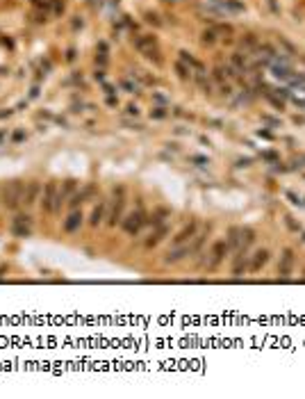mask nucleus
Here are the masks:
<instances>
[{
	"label": "nucleus",
	"instance_id": "f257e3e1",
	"mask_svg": "<svg viewBox=\"0 0 305 399\" xmlns=\"http://www.w3.org/2000/svg\"><path fill=\"white\" fill-rule=\"evenodd\" d=\"M21 201H23V183L14 181L7 189H5V194H2V203H5V208H9V210H16Z\"/></svg>",
	"mask_w": 305,
	"mask_h": 399
},
{
	"label": "nucleus",
	"instance_id": "f03ea898",
	"mask_svg": "<svg viewBox=\"0 0 305 399\" xmlns=\"http://www.w3.org/2000/svg\"><path fill=\"white\" fill-rule=\"evenodd\" d=\"M142 226H144V212L142 210L130 212V215L123 219V231H126L128 235H137L142 231Z\"/></svg>",
	"mask_w": 305,
	"mask_h": 399
},
{
	"label": "nucleus",
	"instance_id": "7ed1b4c3",
	"mask_svg": "<svg viewBox=\"0 0 305 399\" xmlns=\"http://www.w3.org/2000/svg\"><path fill=\"white\" fill-rule=\"evenodd\" d=\"M225 253H228V242L219 240L214 247H212V253H209L212 258H209V263H208V269H216V267L221 265V260L225 258Z\"/></svg>",
	"mask_w": 305,
	"mask_h": 399
},
{
	"label": "nucleus",
	"instance_id": "20e7f679",
	"mask_svg": "<svg viewBox=\"0 0 305 399\" xmlns=\"http://www.w3.org/2000/svg\"><path fill=\"white\" fill-rule=\"evenodd\" d=\"M41 205H44L46 212H55V205H57V185H55V183H48V185H46Z\"/></svg>",
	"mask_w": 305,
	"mask_h": 399
},
{
	"label": "nucleus",
	"instance_id": "39448f33",
	"mask_svg": "<svg viewBox=\"0 0 305 399\" xmlns=\"http://www.w3.org/2000/svg\"><path fill=\"white\" fill-rule=\"evenodd\" d=\"M114 205H112V212H110V226H116V221L121 219V212H123V205H126V201H123V187L119 189H114Z\"/></svg>",
	"mask_w": 305,
	"mask_h": 399
},
{
	"label": "nucleus",
	"instance_id": "423d86ee",
	"mask_svg": "<svg viewBox=\"0 0 305 399\" xmlns=\"http://www.w3.org/2000/svg\"><path fill=\"white\" fill-rule=\"evenodd\" d=\"M291 267H294V251H291V249H285L283 258H280V267H278V271H280L283 279H289Z\"/></svg>",
	"mask_w": 305,
	"mask_h": 399
},
{
	"label": "nucleus",
	"instance_id": "0eeeda50",
	"mask_svg": "<svg viewBox=\"0 0 305 399\" xmlns=\"http://www.w3.org/2000/svg\"><path fill=\"white\" fill-rule=\"evenodd\" d=\"M189 253H192V251H189V244H178V247L173 249V251H169V253H166L164 263H166V265L178 263V260H182V258L189 256Z\"/></svg>",
	"mask_w": 305,
	"mask_h": 399
},
{
	"label": "nucleus",
	"instance_id": "6e6552de",
	"mask_svg": "<svg viewBox=\"0 0 305 399\" xmlns=\"http://www.w3.org/2000/svg\"><path fill=\"white\" fill-rule=\"evenodd\" d=\"M193 237H196V224L192 221L189 226H185L176 237H173V244H176V247H178V244H187V242L193 240Z\"/></svg>",
	"mask_w": 305,
	"mask_h": 399
},
{
	"label": "nucleus",
	"instance_id": "1a4fd4ad",
	"mask_svg": "<svg viewBox=\"0 0 305 399\" xmlns=\"http://www.w3.org/2000/svg\"><path fill=\"white\" fill-rule=\"evenodd\" d=\"M155 46H157V39L150 37V34H142V37L134 39V48L142 50V53H146V50H150V48H155Z\"/></svg>",
	"mask_w": 305,
	"mask_h": 399
},
{
	"label": "nucleus",
	"instance_id": "9d476101",
	"mask_svg": "<svg viewBox=\"0 0 305 399\" xmlns=\"http://www.w3.org/2000/svg\"><path fill=\"white\" fill-rule=\"evenodd\" d=\"M39 192H41L39 183H30V185H28V189H25V194H23V203H25V205H34V203H37Z\"/></svg>",
	"mask_w": 305,
	"mask_h": 399
},
{
	"label": "nucleus",
	"instance_id": "9b49d317",
	"mask_svg": "<svg viewBox=\"0 0 305 399\" xmlns=\"http://www.w3.org/2000/svg\"><path fill=\"white\" fill-rule=\"evenodd\" d=\"M269 260V251L267 249H260V251H255L253 256V263H251V271H260Z\"/></svg>",
	"mask_w": 305,
	"mask_h": 399
},
{
	"label": "nucleus",
	"instance_id": "f8f14e48",
	"mask_svg": "<svg viewBox=\"0 0 305 399\" xmlns=\"http://www.w3.org/2000/svg\"><path fill=\"white\" fill-rule=\"evenodd\" d=\"M80 224H82V212L73 210L71 215H68L66 224H64V231H66V233H73L75 228H80Z\"/></svg>",
	"mask_w": 305,
	"mask_h": 399
},
{
	"label": "nucleus",
	"instance_id": "ddd939ff",
	"mask_svg": "<svg viewBox=\"0 0 305 399\" xmlns=\"http://www.w3.org/2000/svg\"><path fill=\"white\" fill-rule=\"evenodd\" d=\"M246 269V249H239L237 258H235V267H232V274L235 276H241Z\"/></svg>",
	"mask_w": 305,
	"mask_h": 399
},
{
	"label": "nucleus",
	"instance_id": "4468645a",
	"mask_svg": "<svg viewBox=\"0 0 305 399\" xmlns=\"http://www.w3.org/2000/svg\"><path fill=\"white\" fill-rule=\"evenodd\" d=\"M239 244H241V249H246L248 244H253V240H255V233L251 231V228H244V231H239Z\"/></svg>",
	"mask_w": 305,
	"mask_h": 399
},
{
	"label": "nucleus",
	"instance_id": "2eb2a0df",
	"mask_svg": "<svg viewBox=\"0 0 305 399\" xmlns=\"http://www.w3.org/2000/svg\"><path fill=\"white\" fill-rule=\"evenodd\" d=\"M103 212H105V201H100V203H98V208H94V212H91V226H98V224H100Z\"/></svg>",
	"mask_w": 305,
	"mask_h": 399
},
{
	"label": "nucleus",
	"instance_id": "dca6fc26",
	"mask_svg": "<svg viewBox=\"0 0 305 399\" xmlns=\"http://www.w3.org/2000/svg\"><path fill=\"white\" fill-rule=\"evenodd\" d=\"M176 71H178V76L182 78V80H189V78H192V73H193L189 66H185V62H182V60L176 62Z\"/></svg>",
	"mask_w": 305,
	"mask_h": 399
},
{
	"label": "nucleus",
	"instance_id": "f3484780",
	"mask_svg": "<svg viewBox=\"0 0 305 399\" xmlns=\"http://www.w3.org/2000/svg\"><path fill=\"white\" fill-rule=\"evenodd\" d=\"M164 235H166V226H162V228H160V231H157V233L155 235H150V240H146V247H155V244H157V242H162V237H164Z\"/></svg>",
	"mask_w": 305,
	"mask_h": 399
},
{
	"label": "nucleus",
	"instance_id": "a211bd4d",
	"mask_svg": "<svg viewBox=\"0 0 305 399\" xmlns=\"http://www.w3.org/2000/svg\"><path fill=\"white\" fill-rule=\"evenodd\" d=\"M216 41V30L212 28V30H205L203 32V44H208V46H212Z\"/></svg>",
	"mask_w": 305,
	"mask_h": 399
},
{
	"label": "nucleus",
	"instance_id": "6ab92c4d",
	"mask_svg": "<svg viewBox=\"0 0 305 399\" xmlns=\"http://www.w3.org/2000/svg\"><path fill=\"white\" fill-rule=\"evenodd\" d=\"M162 217H166V210H160V212H157L155 217L150 219V224H153V226H160V224H162Z\"/></svg>",
	"mask_w": 305,
	"mask_h": 399
},
{
	"label": "nucleus",
	"instance_id": "aec40b11",
	"mask_svg": "<svg viewBox=\"0 0 305 399\" xmlns=\"http://www.w3.org/2000/svg\"><path fill=\"white\" fill-rule=\"evenodd\" d=\"M150 114H153L155 119H162V116H166V112H164V107H155V110H153V112H150Z\"/></svg>",
	"mask_w": 305,
	"mask_h": 399
},
{
	"label": "nucleus",
	"instance_id": "412c9836",
	"mask_svg": "<svg viewBox=\"0 0 305 399\" xmlns=\"http://www.w3.org/2000/svg\"><path fill=\"white\" fill-rule=\"evenodd\" d=\"M193 160V162H198V165H208V160H205V158H198V155H196V158H192Z\"/></svg>",
	"mask_w": 305,
	"mask_h": 399
},
{
	"label": "nucleus",
	"instance_id": "4be33fe9",
	"mask_svg": "<svg viewBox=\"0 0 305 399\" xmlns=\"http://www.w3.org/2000/svg\"><path fill=\"white\" fill-rule=\"evenodd\" d=\"M21 139H23V133H21V130H18V133H14V142H21Z\"/></svg>",
	"mask_w": 305,
	"mask_h": 399
},
{
	"label": "nucleus",
	"instance_id": "5701e85b",
	"mask_svg": "<svg viewBox=\"0 0 305 399\" xmlns=\"http://www.w3.org/2000/svg\"><path fill=\"white\" fill-rule=\"evenodd\" d=\"M137 112H139V110H137V107H134V105H130V107H128V114H137Z\"/></svg>",
	"mask_w": 305,
	"mask_h": 399
},
{
	"label": "nucleus",
	"instance_id": "b1692460",
	"mask_svg": "<svg viewBox=\"0 0 305 399\" xmlns=\"http://www.w3.org/2000/svg\"><path fill=\"white\" fill-rule=\"evenodd\" d=\"M5 135H7V133H5V130H2V133H0V142H2V139H5Z\"/></svg>",
	"mask_w": 305,
	"mask_h": 399
}]
</instances>
